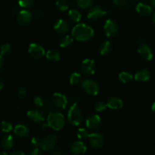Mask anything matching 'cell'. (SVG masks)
<instances>
[{
  "label": "cell",
  "mask_w": 155,
  "mask_h": 155,
  "mask_svg": "<svg viewBox=\"0 0 155 155\" xmlns=\"http://www.w3.org/2000/svg\"><path fill=\"white\" fill-rule=\"evenodd\" d=\"M12 51V46L9 43H5L0 48V54L3 57L5 56H8Z\"/></svg>",
  "instance_id": "cell-33"
},
{
  "label": "cell",
  "mask_w": 155,
  "mask_h": 155,
  "mask_svg": "<svg viewBox=\"0 0 155 155\" xmlns=\"http://www.w3.org/2000/svg\"><path fill=\"white\" fill-rule=\"evenodd\" d=\"M134 77L131 73L128 71H122L119 74V79L123 83H129L133 80Z\"/></svg>",
  "instance_id": "cell-28"
},
{
  "label": "cell",
  "mask_w": 155,
  "mask_h": 155,
  "mask_svg": "<svg viewBox=\"0 0 155 155\" xmlns=\"http://www.w3.org/2000/svg\"><path fill=\"white\" fill-rule=\"evenodd\" d=\"M30 143H31L32 146L34 147V148H40L42 145V139L37 136H35V137L32 138Z\"/></svg>",
  "instance_id": "cell-37"
},
{
  "label": "cell",
  "mask_w": 155,
  "mask_h": 155,
  "mask_svg": "<svg viewBox=\"0 0 155 155\" xmlns=\"http://www.w3.org/2000/svg\"><path fill=\"white\" fill-rule=\"evenodd\" d=\"M12 129H13L12 124L9 121H2L1 124H0V130L4 133H9V132L12 131Z\"/></svg>",
  "instance_id": "cell-32"
},
{
  "label": "cell",
  "mask_w": 155,
  "mask_h": 155,
  "mask_svg": "<svg viewBox=\"0 0 155 155\" xmlns=\"http://www.w3.org/2000/svg\"><path fill=\"white\" fill-rule=\"evenodd\" d=\"M33 104L36 106V107H40V108H46V106L48 105L46 101L40 95H36L33 98Z\"/></svg>",
  "instance_id": "cell-29"
},
{
  "label": "cell",
  "mask_w": 155,
  "mask_h": 155,
  "mask_svg": "<svg viewBox=\"0 0 155 155\" xmlns=\"http://www.w3.org/2000/svg\"><path fill=\"white\" fill-rule=\"evenodd\" d=\"M57 9L60 12H65L68 9V3L66 0H57L56 2Z\"/></svg>",
  "instance_id": "cell-31"
},
{
  "label": "cell",
  "mask_w": 155,
  "mask_h": 155,
  "mask_svg": "<svg viewBox=\"0 0 155 155\" xmlns=\"http://www.w3.org/2000/svg\"><path fill=\"white\" fill-rule=\"evenodd\" d=\"M48 126L56 131L61 130L65 124V117L60 112L51 111L47 116Z\"/></svg>",
  "instance_id": "cell-2"
},
{
  "label": "cell",
  "mask_w": 155,
  "mask_h": 155,
  "mask_svg": "<svg viewBox=\"0 0 155 155\" xmlns=\"http://www.w3.org/2000/svg\"><path fill=\"white\" fill-rule=\"evenodd\" d=\"M89 142L91 146L94 149H100L105 144V138L101 133H93L89 135Z\"/></svg>",
  "instance_id": "cell-9"
},
{
  "label": "cell",
  "mask_w": 155,
  "mask_h": 155,
  "mask_svg": "<svg viewBox=\"0 0 155 155\" xmlns=\"http://www.w3.org/2000/svg\"><path fill=\"white\" fill-rule=\"evenodd\" d=\"M10 155H26L25 153L23 151H21V150H14V151H12V152H11Z\"/></svg>",
  "instance_id": "cell-42"
},
{
  "label": "cell",
  "mask_w": 155,
  "mask_h": 155,
  "mask_svg": "<svg viewBox=\"0 0 155 155\" xmlns=\"http://www.w3.org/2000/svg\"><path fill=\"white\" fill-rule=\"evenodd\" d=\"M4 64H5V61H4V58H3V56H2L1 54H0V71L3 68Z\"/></svg>",
  "instance_id": "cell-43"
},
{
  "label": "cell",
  "mask_w": 155,
  "mask_h": 155,
  "mask_svg": "<svg viewBox=\"0 0 155 155\" xmlns=\"http://www.w3.org/2000/svg\"><path fill=\"white\" fill-rule=\"evenodd\" d=\"M96 71V64L93 59L86 58L82 61L81 65V71L86 77L94 75Z\"/></svg>",
  "instance_id": "cell-8"
},
{
  "label": "cell",
  "mask_w": 155,
  "mask_h": 155,
  "mask_svg": "<svg viewBox=\"0 0 155 155\" xmlns=\"http://www.w3.org/2000/svg\"><path fill=\"white\" fill-rule=\"evenodd\" d=\"M33 15H34L35 18H40L41 16H42V12H41L40 11H39V10H36V11H35Z\"/></svg>",
  "instance_id": "cell-44"
},
{
  "label": "cell",
  "mask_w": 155,
  "mask_h": 155,
  "mask_svg": "<svg viewBox=\"0 0 155 155\" xmlns=\"http://www.w3.org/2000/svg\"><path fill=\"white\" fill-rule=\"evenodd\" d=\"M106 105H107L108 108L111 109V110H119L123 107L124 103H123L122 100L119 97L112 96L107 100Z\"/></svg>",
  "instance_id": "cell-18"
},
{
  "label": "cell",
  "mask_w": 155,
  "mask_h": 155,
  "mask_svg": "<svg viewBox=\"0 0 155 155\" xmlns=\"http://www.w3.org/2000/svg\"><path fill=\"white\" fill-rule=\"evenodd\" d=\"M67 119L70 124L73 126H79L83 122L84 115L82 110L78 106L71 105L67 114Z\"/></svg>",
  "instance_id": "cell-3"
},
{
  "label": "cell",
  "mask_w": 155,
  "mask_h": 155,
  "mask_svg": "<svg viewBox=\"0 0 155 155\" xmlns=\"http://www.w3.org/2000/svg\"><path fill=\"white\" fill-rule=\"evenodd\" d=\"M89 132L87 129L84 128H80L78 129L77 133V136L80 140H84V139H88L89 137Z\"/></svg>",
  "instance_id": "cell-34"
},
{
  "label": "cell",
  "mask_w": 155,
  "mask_h": 155,
  "mask_svg": "<svg viewBox=\"0 0 155 155\" xmlns=\"http://www.w3.org/2000/svg\"><path fill=\"white\" fill-rule=\"evenodd\" d=\"M86 127L91 131H97L101 127V119L97 114L90 115L86 120Z\"/></svg>",
  "instance_id": "cell-11"
},
{
  "label": "cell",
  "mask_w": 155,
  "mask_h": 155,
  "mask_svg": "<svg viewBox=\"0 0 155 155\" xmlns=\"http://www.w3.org/2000/svg\"><path fill=\"white\" fill-rule=\"evenodd\" d=\"M129 0H113V4L116 7L126 8L129 4Z\"/></svg>",
  "instance_id": "cell-38"
},
{
  "label": "cell",
  "mask_w": 155,
  "mask_h": 155,
  "mask_svg": "<svg viewBox=\"0 0 155 155\" xmlns=\"http://www.w3.org/2000/svg\"><path fill=\"white\" fill-rule=\"evenodd\" d=\"M35 0H18V5L21 7L27 8L31 7L34 3Z\"/></svg>",
  "instance_id": "cell-36"
},
{
  "label": "cell",
  "mask_w": 155,
  "mask_h": 155,
  "mask_svg": "<svg viewBox=\"0 0 155 155\" xmlns=\"http://www.w3.org/2000/svg\"><path fill=\"white\" fill-rule=\"evenodd\" d=\"M53 29L58 34L64 35L69 31L70 25L65 20L59 19L54 24Z\"/></svg>",
  "instance_id": "cell-16"
},
{
  "label": "cell",
  "mask_w": 155,
  "mask_h": 155,
  "mask_svg": "<svg viewBox=\"0 0 155 155\" xmlns=\"http://www.w3.org/2000/svg\"><path fill=\"white\" fill-rule=\"evenodd\" d=\"M68 17L72 22L78 23L80 22L81 19V14L80 13L79 11L76 10V9H71L68 12Z\"/></svg>",
  "instance_id": "cell-27"
},
{
  "label": "cell",
  "mask_w": 155,
  "mask_h": 155,
  "mask_svg": "<svg viewBox=\"0 0 155 155\" xmlns=\"http://www.w3.org/2000/svg\"><path fill=\"white\" fill-rule=\"evenodd\" d=\"M58 143V136L54 134H50L42 139V145L40 148L46 151H50L54 149Z\"/></svg>",
  "instance_id": "cell-7"
},
{
  "label": "cell",
  "mask_w": 155,
  "mask_h": 155,
  "mask_svg": "<svg viewBox=\"0 0 155 155\" xmlns=\"http://www.w3.org/2000/svg\"><path fill=\"white\" fill-rule=\"evenodd\" d=\"M27 117L34 124H41L45 120V116L41 110L38 109H31L27 113Z\"/></svg>",
  "instance_id": "cell-13"
},
{
  "label": "cell",
  "mask_w": 155,
  "mask_h": 155,
  "mask_svg": "<svg viewBox=\"0 0 155 155\" xmlns=\"http://www.w3.org/2000/svg\"><path fill=\"white\" fill-rule=\"evenodd\" d=\"M33 18V15L27 10H22L17 15V22L21 26H26L30 24Z\"/></svg>",
  "instance_id": "cell-14"
},
{
  "label": "cell",
  "mask_w": 155,
  "mask_h": 155,
  "mask_svg": "<svg viewBox=\"0 0 155 155\" xmlns=\"http://www.w3.org/2000/svg\"><path fill=\"white\" fill-rule=\"evenodd\" d=\"M29 155H43L42 151L39 148H34L31 151H30Z\"/></svg>",
  "instance_id": "cell-41"
},
{
  "label": "cell",
  "mask_w": 155,
  "mask_h": 155,
  "mask_svg": "<svg viewBox=\"0 0 155 155\" xmlns=\"http://www.w3.org/2000/svg\"><path fill=\"white\" fill-rule=\"evenodd\" d=\"M46 58H47V60H49L50 61L52 62H57L60 60L61 54L59 53V51H57L56 49H50L49 51H47L46 52L45 54Z\"/></svg>",
  "instance_id": "cell-24"
},
{
  "label": "cell",
  "mask_w": 155,
  "mask_h": 155,
  "mask_svg": "<svg viewBox=\"0 0 155 155\" xmlns=\"http://www.w3.org/2000/svg\"><path fill=\"white\" fill-rule=\"evenodd\" d=\"M76 5L82 9L89 8L94 3V0H76Z\"/></svg>",
  "instance_id": "cell-30"
},
{
  "label": "cell",
  "mask_w": 155,
  "mask_h": 155,
  "mask_svg": "<svg viewBox=\"0 0 155 155\" xmlns=\"http://www.w3.org/2000/svg\"><path fill=\"white\" fill-rule=\"evenodd\" d=\"M106 14H107V12L103 9V8L100 5H96L90 8L87 17L91 21H98L102 19Z\"/></svg>",
  "instance_id": "cell-6"
},
{
  "label": "cell",
  "mask_w": 155,
  "mask_h": 155,
  "mask_svg": "<svg viewBox=\"0 0 155 155\" xmlns=\"http://www.w3.org/2000/svg\"><path fill=\"white\" fill-rule=\"evenodd\" d=\"M112 48H113V45L112 42L106 40L100 43L99 46V51L101 55H108L112 52Z\"/></svg>",
  "instance_id": "cell-23"
},
{
  "label": "cell",
  "mask_w": 155,
  "mask_h": 155,
  "mask_svg": "<svg viewBox=\"0 0 155 155\" xmlns=\"http://www.w3.org/2000/svg\"><path fill=\"white\" fill-rule=\"evenodd\" d=\"M52 155H65V154H64L63 151H56L53 153V154Z\"/></svg>",
  "instance_id": "cell-45"
},
{
  "label": "cell",
  "mask_w": 155,
  "mask_h": 155,
  "mask_svg": "<svg viewBox=\"0 0 155 155\" xmlns=\"http://www.w3.org/2000/svg\"><path fill=\"white\" fill-rule=\"evenodd\" d=\"M71 105H74V106H77L78 104L79 101H80V98H78V96H75V95H74V96H72L71 98Z\"/></svg>",
  "instance_id": "cell-40"
},
{
  "label": "cell",
  "mask_w": 155,
  "mask_h": 155,
  "mask_svg": "<svg viewBox=\"0 0 155 155\" xmlns=\"http://www.w3.org/2000/svg\"><path fill=\"white\" fill-rule=\"evenodd\" d=\"M81 86L88 95H97L100 92V86L97 83L90 79L84 80L81 83Z\"/></svg>",
  "instance_id": "cell-5"
},
{
  "label": "cell",
  "mask_w": 155,
  "mask_h": 155,
  "mask_svg": "<svg viewBox=\"0 0 155 155\" xmlns=\"http://www.w3.org/2000/svg\"><path fill=\"white\" fill-rule=\"evenodd\" d=\"M0 144H1V147L4 150L11 149L15 146V138L12 135H5L2 138Z\"/></svg>",
  "instance_id": "cell-21"
},
{
  "label": "cell",
  "mask_w": 155,
  "mask_h": 155,
  "mask_svg": "<svg viewBox=\"0 0 155 155\" xmlns=\"http://www.w3.org/2000/svg\"><path fill=\"white\" fill-rule=\"evenodd\" d=\"M150 71L147 68H142V69H140L139 71H137L135 73V76H134V78L136 81L140 82V83H144V82H147L150 80Z\"/></svg>",
  "instance_id": "cell-20"
},
{
  "label": "cell",
  "mask_w": 155,
  "mask_h": 155,
  "mask_svg": "<svg viewBox=\"0 0 155 155\" xmlns=\"http://www.w3.org/2000/svg\"><path fill=\"white\" fill-rule=\"evenodd\" d=\"M52 102L56 107L61 109H65L68 104V98L64 94L59 92H55L52 96Z\"/></svg>",
  "instance_id": "cell-12"
},
{
  "label": "cell",
  "mask_w": 155,
  "mask_h": 155,
  "mask_svg": "<svg viewBox=\"0 0 155 155\" xmlns=\"http://www.w3.org/2000/svg\"><path fill=\"white\" fill-rule=\"evenodd\" d=\"M73 40L74 39L72 36H69V35H65L61 38L60 41H59V46L62 48H68L73 43Z\"/></svg>",
  "instance_id": "cell-25"
},
{
  "label": "cell",
  "mask_w": 155,
  "mask_h": 155,
  "mask_svg": "<svg viewBox=\"0 0 155 155\" xmlns=\"http://www.w3.org/2000/svg\"><path fill=\"white\" fill-rule=\"evenodd\" d=\"M0 155H9V154H8V153L5 152V151H1V152H0Z\"/></svg>",
  "instance_id": "cell-50"
},
{
  "label": "cell",
  "mask_w": 155,
  "mask_h": 155,
  "mask_svg": "<svg viewBox=\"0 0 155 155\" xmlns=\"http://www.w3.org/2000/svg\"><path fill=\"white\" fill-rule=\"evenodd\" d=\"M27 95V89L25 87H20L19 89H18V97L20 98V99H22Z\"/></svg>",
  "instance_id": "cell-39"
},
{
  "label": "cell",
  "mask_w": 155,
  "mask_h": 155,
  "mask_svg": "<svg viewBox=\"0 0 155 155\" xmlns=\"http://www.w3.org/2000/svg\"><path fill=\"white\" fill-rule=\"evenodd\" d=\"M151 19H152V21H153V24H155V12H153V13L152 14Z\"/></svg>",
  "instance_id": "cell-47"
},
{
  "label": "cell",
  "mask_w": 155,
  "mask_h": 155,
  "mask_svg": "<svg viewBox=\"0 0 155 155\" xmlns=\"http://www.w3.org/2000/svg\"><path fill=\"white\" fill-rule=\"evenodd\" d=\"M107 107V105H106V103H105L104 101H98L94 104V110L97 112H102L103 110H105Z\"/></svg>",
  "instance_id": "cell-35"
},
{
  "label": "cell",
  "mask_w": 155,
  "mask_h": 155,
  "mask_svg": "<svg viewBox=\"0 0 155 155\" xmlns=\"http://www.w3.org/2000/svg\"><path fill=\"white\" fill-rule=\"evenodd\" d=\"M27 51H28L29 54H30L33 58L36 59V60L43 58L46 54V51L45 49L43 48V47L37 43L30 44L28 46Z\"/></svg>",
  "instance_id": "cell-10"
},
{
  "label": "cell",
  "mask_w": 155,
  "mask_h": 155,
  "mask_svg": "<svg viewBox=\"0 0 155 155\" xmlns=\"http://www.w3.org/2000/svg\"><path fill=\"white\" fill-rule=\"evenodd\" d=\"M82 81H83L82 76L79 73L74 72V73H72L71 75H70V77H69L70 84L74 85V86H78V85L81 84Z\"/></svg>",
  "instance_id": "cell-26"
},
{
  "label": "cell",
  "mask_w": 155,
  "mask_h": 155,
  "mask_svg": "<svg viewBox=\"0 0 155 155\" xmlns=\"http://www.w3.org/2000/svg\"><path fill=\"white\" fill-rule=\"evenodd\" d=\"M70 151L73 155H83L86 153L87 146L81 141H75L71 145Z\"/></svg>",
  "instance_id": "cell-17"
},
{
  "label": "cell",
  "mask_w": 155,
  "mask_h": 155,
  "mask_svg": "<svg viewBox=\"0 0 155 155\" xmlns=\"http://www.w3.org/2000/svg\"><path fill=\"white\" fill-rule=\"evenodd\" d=\"M135 9H136L137 13L141 16H148L152 13V11H153L151 6L143 2L138 3Z\"/></svg>",
  "instance_id": "cell-22"
},
{
  "label": "cell",
  "mask_w": 155,
  "mask_h": 155,
  "mask_svg": "<svg viewBox=\"0 0 155 155\" xmlns=\"http://www.w3.org/2000/svg\"><path fill=\"white\" fill-rule=\"evenodd\" d=\"M3 87H4V83H3L2 80L0 79V90H1V89H2Z\"/></svg>",
  "instance_id": "cell-46"
},
{
  "label": "cell",
  "mask_w": 155,
  "mask_h": 155,
  "mask_svg": "<svg viewBox=\"0 0 155 155\" xmlns=\"http://www.w3.org/2000/svg\"><path fill=\"white\" fill-rule=\"evenodd\" d=\"M94 31L93 28L85 24H78L71 30L73 39L81 42L88 41L94 36Z\"/></svg>",
  "instance_id": "cell-1"
},
{
  "label": "cell",
  "mask_w": 155,
  "mask_h": 155,
  "mask_svg": "<svg viewBox=\"0 0 155 155\" xmlns=\"http://www.w3.org/2000/svg\"><path fill=\"white\" fill-rule=\"evenodd\" d=\"M138 53L141 58H143L145 61H150L152 60L153 57V51L151 48L148 45L145 43H143L138 47Z\"/></svg>",
  "instance_id": "cell-15"
},
{
  "label": "cell",
  "mask_w": 155,
  "mask_h": 155,
  "mask_svg": "<svg viewBox=\"0 0 155 155\" xmlns=\"http://www.w3.org/2000/svg\"><path fill=\"white\" fill-rule=\"evenodd\" d=\"M103 30L108 38H114L118 35L119 31V27L118 24L112 19L106 20L103 25Z\"/></svg>",
  "instance_id": "cell-4"
},
{
  "label": "cell",
  "mask_w": 155,
  "mask_h": 155,
  "mask_svg": "<svg viewBox=\"0 0 155 155\" xmlns=\"http://www.w3.org/2000/svg\"><path fill=\"white\" fill-rule=\"evenodd\" d=\"M14 133L19 138H26L30 134V129L25 124H18L14 128Z\"/></svg>",
  "instance_id": "cell-19"
},
{
  "label": "cell",
  "mask_w": 155,
  "mask_h": 155,
  "mask_svg": "<svg viewBox=\"0 0 155 155\" xmlns=\"http://www.w3.org/2000/svg\"><path fill=\"white\" fill-rule=\"evenodd\" d=\"M151 110H152V111H153V113L155 114V101H154V102L153 103V104H152V106H151Z\"/></svg>",
  "instance_id": "cell-48"
},
{
  "label": "cell",
  "mask_w": 155,
  "mask_h": 155,
  "mask_svg": "<svg viewBox=\"0 0 155 155\" xmlns=\"http://www.w3.org/2000/svg\"><path fill=\"white\" fill-rule=\"evenodd\" d=\"M150 3L151 5V6L155 8V0H150Z\"/></svg>",
  "instance_id": "cell-49"
}]
</instances>
